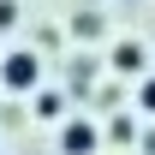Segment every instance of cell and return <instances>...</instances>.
<instances>
[{
    "label": "cell",
    "instance_id": "cell-1",
    "mask_svg": "<svg viewBox=\"0 0 155 155\" xmlns=\"http://www.w3.org/2000/svg\"><path fill=\"white\" fill-rule=\"evenodd\" d=\"M0 90H12V96H36V90H42V60H36V48H12V54L0 60Z\"/></svg>",
    "mask_w": 155,
    "mask_h": 155
},
{
    "label": "cell",
    "instance_id": "cell-2",
    "mask_svg": "<svg viewBox=\"0 0 155 155\" xmlns=\"http://www.w3.org/2000/svg\"><path fill=\"white\" fill-rule=\"evenodd\" d=\"M60 149H66V155H96V149H101V125L84 119V114L66 119V125H60Z\"/></svg>",
    "mask_w": 155,
    "mask_h": 155
},
{
    "label": "cell",
    "instance_id": "cell-3",
    "mask_svg": "<svg viewBox=\"0 0 155 155\" xmlns=\"http://www.w3.org/2000/svg\"><path fill=\"white\" fill-rule=\"evenodd\" d=\"M107 66H114L119 78H149L143 66H149V54H143V42H114V54H107Z\"/></svg>",
    "mask_w": 155,
    "mask_h": 155
},
{
    "label": "cell",
    "instance_id": "cell-4",
    "mask_svg": "<svg viewBox=\"0 0 155 155\" xmlns=\"http://www.w3.org/2000/svg\"><path fill=\"white\" fill-rule=\"evenodd\" d=\"M101 143H119V149H131V143H137V119H131V114H114L107 125H101Z\"/></svg>",
    "mask_w": 155,
    "mask_h": 155
},
{
    "label": "cell",
    "instance_id": "cell-5",
    "mask_svg": "<svg viewBox=\"0 0 155 155\" xmlns=\"http://www.w3.org/2000/svg\"><path fill=\"white\" fill-rule=\"evenodd\" d=\"M72 36L78 42H96L101 36V12H78V18H72Z\"/></svg>",
    "mask_w": 155,
    "mask_h": 155
},
{
    "label": "cell",
    "instance_id": "cell-6",
    "mask_svg": "<svg viewBox=\"0 0 155 155\" xmlns=\"http://www.w3.org/2000/svg\"><path fill=\"white\" fill-rule=\"evenodd\" d=\"M137 107L155 119V72H149V78H137Z\"/></svg>",
    "mask_w": 155,
    "mask_h": 155
},
{
    "label": "cell",
    "instance_id": "cell-7",
    "mask_svg": "<svg viewBox=\"0 0 155 155\" xmlns=\"http://www.w3.org/2000/svg\"><path fill=\"white\" fill-rule=\"evenodd\" d=\"M60 107H66V101H60L54 90H36V114L42 119H60Z\"/></svg>",
    "mask_w": 155,
    "mask_h": 155
},
{
    "label": "cell",
    "instance_id": "cell-8",
    "mask_svg": "<svg viewBox=\"0 0 155 155\" xmlns=\"http://www.w3.org/2000/svg\"><path fill=\"white\" fill-rule=\"evenodd\" d=\"M12 24H18V6H12V0H0V30H12Z\"/></svg>",
    "mask_w": 155,
    "mask_h": 155
},
{
    "label": "cell",
    "instance_id": "cell-9",
    "mask_svg": "<svg viewBox=\"0 0 155 155\" xmlns=\"http://www.w3.org/2000/svg\"><path fill=\"white\" fill-rule=\"evenodd\" d=\"M137 149H143V155H155V125H149L143 137H137Z\"/></svg>",
    "mask_w": 155,
    "mask_h": 155
}]
</instances>
